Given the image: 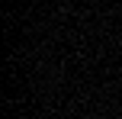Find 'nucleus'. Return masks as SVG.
<instances>
[]
</instances>
